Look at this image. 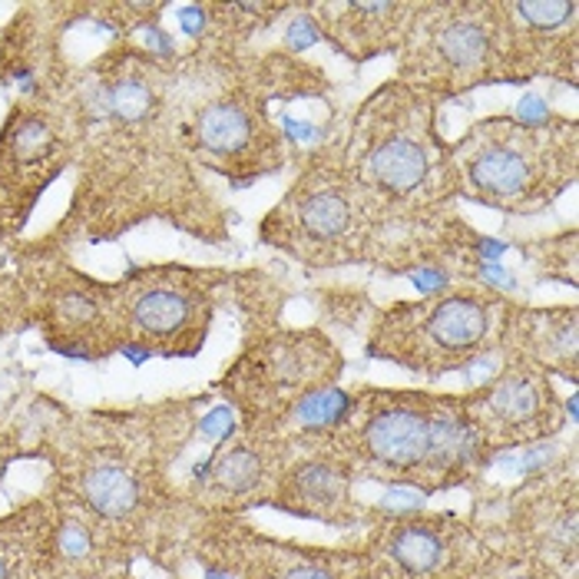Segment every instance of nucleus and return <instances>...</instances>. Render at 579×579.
Returning <instances> with one entry per match:
<instances>
[{
	"instance_id": "obj_18",
	"label": "nucleus",
	"mask_w": 579,
	"mask_h": 579,
	"mask_svg": "<svg viewBox=\"0 0 579 579\" xmlns=\"http://www.w3.org/2000/svg\"><path fill=\"white\" fill-rule=\"evenodd\" d=\"M57 546H60V553L70 556V559H83V556L90 553V533H87V527L66 523V527L60 530V537H57Z\"/></svg>"
},
{
	"instance_id": "obj_12",
	"label": "nucleus",
	"mask_w": 579,
	"mask_h": 579,
	"mask_svg": "<svg viewBox=\"0 0 579 579\" xmlns=\"http://www.w3.org/2000/svg\"><path fill=\"white\" fill-rule=\"evenodd\" d=\"M523 342H533V355H546L553 365L566 361L569 374L576 368V311H527L520 318Z\"/></svg>"
},
{
	"instance_id": "obj_7",
	"label": "nucleus",
	"mask_w": 579,
	"mask_h": 579,
	"mask_svg": "<svg viewBox=\"0 0 579 579\" xmlns=\"http://www.w3.org/2000/svg\"><path fill=\"white\" fill-rule=\"evenodd\" d=\"M193 133L199 149L215 159L219 170L229 173V165H235L232 180L238 183L279 170L285 159L266 110L259 103H248L245 97H222L206 103L196 113Z\"/></svg>"
},
{
	"instance_id": "obj_3",
	"label": "nucleus",
	"mask_w": 579,
	"mask_h": 579,
	"mask_svg": "<svg viewBox=\"0 0 579 579\" xmlns=\"http://www.w3.org/2000/svg\"><path fill=\"white\" fill-rule=\"evenodd\" d=\"M387 229L345 176L338 156H318L275 206L262 235L308 266L361 262Z\"/></svg>"
},
{
	"instance_id": "obj_21",
	"label": "nucleus",
	"mask_w": 579,
	"mask_h": 579,
	"mask_svg": "<svg viewBox=\"0 0 579 579\" xmlns=\"http://www.w3.org/2000/svg\"><path fill=\"white\" fill-rule=\"evenodd\" d=\"M514 579H527V576H514Z\"/></svg>"
},
{
	"instance_id": "obj_9",
	"label": "nucleus",
	"mask_w": 579,
	"mask_h": 579,
	"mask_svg": "<svg viewBox=\"0 0 579 579\" xmlns=\"http://www.w3.org/2000/svg\"><path fill=\"white\" fill-rule=\"evenodd\" d=\"M328 21V40L342 53L365 60L387 47H401L414 17V4H321Z\"/></svg>"
},
{
	"instance_id": "obj_14",
	"label": "nucleus",
	"mask_w": 579,
	"mask_h": 579,
	"mask_svg": "<svg viewBox=\"0 0 579 579\" xmlns=\"http://www.w3.org/2000/svg\"><path fill=\"white\" fill-rule=\"evenodd\" d=\"M391 559L410 572V576H428L444 563V540L434 527L424 523H407L401 530H394L391 543H387Z\"/></svg>"
},
{
	"instance_id": "obj_2",
	"label": "nucleus",
	"mask_w": 579,
	"mask_h": 579,
	"mask_svg": "<svg viewBox=\"0 0 579 579\" xmlns=\"http://www.w3.org/2000/svg\"><path fill=\"white\" fill-rule=\"evenodd\" d=\"M454 193L501 212H537L576 180V126L493 116L451 149Z\"/></svg>"
},
{
	"instance_id": "obj_19",
	"label": "nucleus",
	"mask_w": 579,
	"mask_h": 579,
	"mask_svg": "<svg viewBox=\"0 0 579 579\" xmlns=\"http://www.w3.org/2000/svg\"><path fill=\"white\" fill-rule=\"evenodd\" d=\"M282 579H335L324 566H315V563H301V566H292Z\"/></svg>"
},
{
	"instance_id": "obj_13",
	"label": "nucleus",
	"mask_w": 579,
	"mask_h": 579,
	"mask_svg": "<svg viewBox=\"0 0 579 579\" xmlns=\"http://www.w3.org/2000/svg\"><path fill=\"white\" fill-rule=\"evenodd\" d=\"M83 493H87V504L110 520H120L126 514H133V507L139 504V483L130 470L103 464L94 467L87 477H83Z\"/></svg>"
},
{
	"instance_id": "obj_6",
	"label": "nucleus",
	"mask_w": 579,
	"mask_h": 579,
	"mask_svg": "<svg viewBox=\"0 0 579 579\" xmlns=\"http://www.w3.org/2000/svg\"><path fill=\"white\" fill-rule=\"evenodd\" d=\"M576 14L579 4H496L504 47V79L556 76L576 66Z\"/></svg>"
},
{
	"instance_id": "obj_17",
	"label": "nucleus",
	"mask_w": 579,
	"mask_h": 579,
	"mask_svg": "<svg viewBox=\"0 0 579 579\" xmlns=\"http://www.w3.org/2000/svg\"><path fill=\"white\" fill-rule=\"evenodd\" d=\"M259 473H262V460L252 454V451H229L219 467H215V480L219 486H225L229 493H245L248 486H256L259 483Z\"/></svg>"
},
{
	"instance_id": "obj_11",
	"label": "nucleus",
	"mask_w": 579,
	"mask_h": 579,
	"mask_svg": "<svg viewBox=\"0 0 579 579\" xmlns=\"http://www.w3.org/2000/svg\"><path fill=\"white\" fill-rule=\"evenodd\" d=\"M480 404L496 424L527 428V424H537L540 414L546 410L550 384L540 374V368H510L483 391Z\"/></svg>"
},
{
	"instance_id": "obj_10",
	"label": "nucleus",
	"mask_w": 579,
	"mask_h": 579,
	"mask_svg": "<svg viewBox=\"0 0 579 579\" xmlns=\"http://www.w3.org/2000/svg\"><path fill=\"white\" fill-rule=\"evenodd\" d=\"M209 321L206 295L199 288L183 285H159L146 288L133 301V324L152 342H173L183 335H202V328Z\"/></svg>"
},
{
	"instance_id": "obj_15",
	"label": "nucleus",
	"mask_w": 579,
	"mask_h": 579,
	"mask_svg": "<svg viewBox=\"0 0 579 579\" xmlns=\"http://www.w3.org/2000/svg\"><path fill=\"white\" fill-rule=\"evenodd\" d=\"M152 110V94L143 79L126 76L107 90V113L120 123H139Z\"/></svg>"
},
{
	"instance_id": "obj_5",
	"label": "nucleus",
	"mask_w": 579,
	"mask_h": 579,
	"mask_svg": "<svg viewBox=\"0 0 579 579\" xmlns=\"http://www.w3.org/2000/svg\"><path fill=\"white\" fill-rule=\"evenodd\" d=\"M404 83L431 97L504 79L496 4H421L404 34Z\"/></svg>"
},
{
	"instance_id": "obj_8",
	"label": "nucleus",
	"mask_w": 579,
	"mask_h": 579,
	"mask_svg": "<svg viewBox=\"0 0 579 579\" xmlns=\"http://www.w3.org/2000/svg\"><path fill=\"white\" fill-rule=\"evenodd\" d=\"M431 418L434 410L414 401H387L381 404L365 431L361 444L368 457L387 470H418L428 467V451H431Z\"/></svg>"
},
{
	"instance_id": "obj_4",
	"label": "nucleus",
	"mask_w": 579,
	"mask_h": 579,
	"mask_svg": "<svg viewBox=\"0 0 579 579\" xmlns=\"http://www.w3.org/2000/svg\"><path fill=\"white\" fill-rule=\"evenodd\" d=\"M504 298L486 292L428 295L421 301H401L381 315L368 355L397 361L410 371H454L477 358L493 335L504 342L507 324Z\"/></svg>"
},
{
	"instance_id": "obj_16",
	"label": "nucleus",
	"mask_w": 579,
	"mask_h": 579,
	"mask_svg": "<svg viewBox=\"0 0 579 579\" xmlns=\"http://www.w3.org/2000/svg\"><path fill=\"white\" fill-rule=\"evenodd\" d=\"M295 486H298V493L305 496L308 504H318L321 510L324 507H335L342 496H345V480L338 477V470H331L324 464L301 467L298 477H295Z\"/></svg>"
},
{
	"instance_id": "obj_20",
	"label": "nucleus",
	"mask_w": 579,
	"mask_h": 579,
	"mask_svg": "<svg viewBox=\"0 0 579 579\" xmlns=\"http://www.w3.org/2000/svg\"><path fill=\"white\" fill-rule=\"evenodd\" d=\"M0 579H8V566H4V559H0Z\"/></svg>"
},
{
	"instance_id": "obj_1",
	"label": "nucleus",
	"mask_w": 579,
	"mask_h": 579,
	"mask_svg": "<svg viewBox=\"0 0 579 579\" xmlns=\"http://www.w3.org/2000/svg\"><path fill=\"white\" fill-rule=\"evenodd\" d=\"M438 97L387 83L358 110L338 162L361 199L387 225L424 219L444 196H454L447 143L434 130Z\"/></svg>"
}]
</instances>
